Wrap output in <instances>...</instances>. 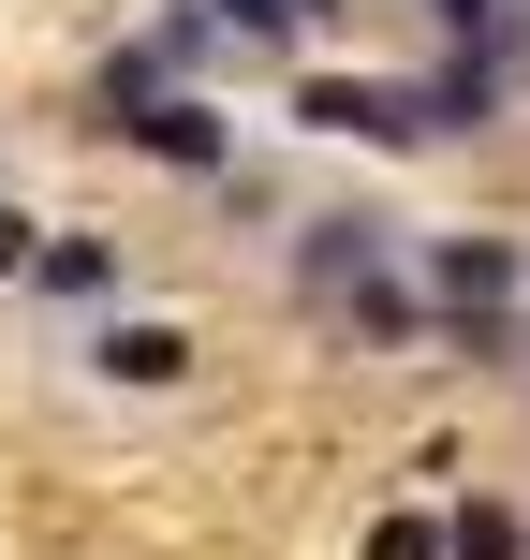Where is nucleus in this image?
I'll return each mask as SVG.
<instances>
[{
	"instance_id": "6",
	"label": "nucleus",
	"mask_w": 530,
	"mask_h": 560,
	"mask_svg": "<svg viewBox=\"0 0 530 560\" xmlns=\"http://www.w3.org/2000/svg\"><path fill=\"white\" fill-rule=\"evenodd\" d=\"M368 266H384V222H354V207H325V222L295 236V295H354Z\"/></svg>"
},
{
	"instance_id": "7",
	"label": "nucleus",
	"mask_w": 530,
	"mask_h": 560,
	"mask_svg": "<svg viewBox=\"0 0 530 560\" xmlns=\"http://www.w3.org/2000/svg\"><path fill=\"white\" fill-rule=\"evenodd\" d=\"M207 15H222L236 45H295V30H325L339 0H207Z\"/></svg>"
},
{
	"instance_id": "1",
	"label": "nucleus",
	"mask_w": 530,
	"mask_h": 560,
	"mask_svg": "<svg viewBox=\"0 0 530 560\" xmlns=\"http://www.w3.org/2000/svg\"><path fill=\"white\" fill-rule=\"evenodd\" d=\"M295 118L309 133H354V148H443L427 133V74H309Z\"/></svg>"
},
{
	"instance_id": "11",
	"label": "nucleus",
	"mask_w": 530,
	"mask_h": 560,
	"mask_svg": "<svg viewBox=\"0 0 530 560\" xmlns=\"http://www.w3.org/2000/svg\"><path fill=\"white\" fill-rule=\"evenodd\" d=\"M427 15H443L457 45H486V30H502V0H427Z\"/></svg>"
},
{
	"instance_id": "3",
	"label": "nucleus",
	"mask_w": 530,
	"mask_h": 560,
	"mask_svg": "<svg viewBox=\"0 0 530 560\" xmlns=\"http://www.w3.org/2000/svg\"><path fill=\"white\" fill-rule=\"evenodd\" d=\"M427 295H443L457 339L486 354V339H502V295H516V252H502V236H427Z\"/></svg>"
},
{
	"instance_id": "5",
	"label": "nucleus",
	"mask_w": 530,
	"mask_h": 560,
	"mask_svg": "<svg viewBox=\"0 0 530 560\" xmlns=\"http://www.w3.org/2000/svg\"><path fill=\"white\" fill-rule=\"evenodd\" d=\"M89 369L133 384V398H163V384H192V325H104V339H89Z\"/></svg>"
},
{
	"instance_id": "9",
	"label": "nucleus",
	"mask_w": 530,
	"mask_h": 560,
	"mask_svg": "<svg viewBox=\"0 0 530 560\" xmlns=\"http://www.w3.org/2000/svg\"><path fill=\"white\" fill-rule=\"evenodd\" d=\"M368 560H443V532H427V516H384V532H368Z\"/></svg>"
},
{
	"instance_id": "2",
	"label": "nucleus",
	"mask_w": 530,
	"mask_h": 560,
	"mask_svg": "<svg viewBox=\"0 0 530 560\" xmlns=\"http://www.w3.org/2000/svg\"><path fill=\"white\" fill-rule=\"evenodd\" d=\"M118 148H148L163 177H236V118L207 104V89H163V104L118 118Z\"/></svg>"
},
{
	"instance_id": "10",
	"label": "nucleus",
	"mask_w": 530,
	"mask_h": 560,
	"mask_svg": "<svg viewBox=\"0 0 530 560\" xmlns=\"http://www.w3.org/2000/svg\"><path fill=\"white\" fill-rule=\"evenodd\" d=\"M30 236H45V222H30V207L0 192V280H30Z\"/></svg>"
},
{
	"instance_id": "4",
	"label": "nucleus",
	"mask_w": 530,
	"mask_h": 560,
	"mask_svg": "<svg viewBox=\"0 0 530 560\" xmlns=\"http://www.w3.org/2000/svg\"><path fill=\"white\" fill-rule=\"evenodd\" d=\"M30 295H45V310H104L118 295V236H30Z\"/></svg>"
},
{
	"instance_id": "8",
	"label": "nucleus",
	"mask_w": 530,
	"mask_h": 560,
	"mask_svg": "<svg viewBox=\"0 0 530 560\" xmlns=\"http://www.w3.org/2000/svg\"><path fill=\"white\" fill-rule=\"evenodd\" d=\"M443 560H530V546H516V516H502V502H472V516L443 532Z\"/></svg>"
}]
</instances>
